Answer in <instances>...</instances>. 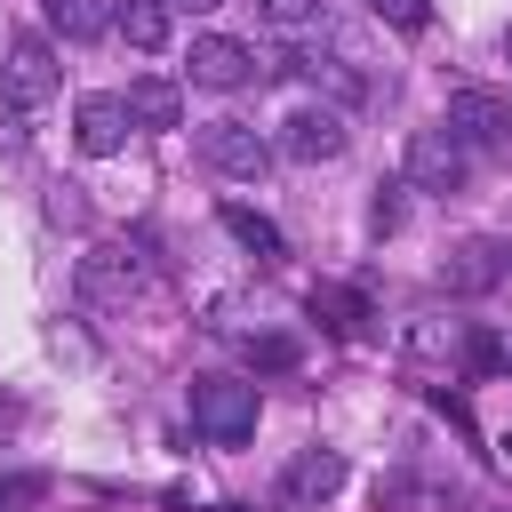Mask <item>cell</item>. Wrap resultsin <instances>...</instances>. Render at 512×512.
<instances>
[{
  "mask_svg": "<svg viewBox=\"0 0 512 512\" xmlns=\"http://www.w3.org/2000/svg\"><path fill=\"white\" fill-rule=\"evenodd\" d=\"M0 88H8V104L40 112V104L56 96V48H48L40 32H16V40H8V64H0Z\"/></svg>",
  "mask_w": 512,
  "mask_h": 512,
  "instance_id": "6",
  "label": "cell"
},
{
  "mask_svg": "<svg viewBox=\"0 0 512 512\" xmlns=\"http://www.w3.org/2000/svg\"><path fill=\"white\" fill-rule=\"evenodd\" d=\"M344 112H328V104H296L288 120H280V136H272V152H288L296 168H320V160H344Z\"/></svg>",
  "mask_w": 512,
  "mask_h": 512,
  "instance_id": "4",
  "label": "cell"
},
{
  "mask_svg": "<svg viewBox=\"0 0 512 512\" xmlns=\"http://www.w3.org/2000/svg\"><path fill=\"white\" fill-rule=\"evenodd\" d=\"M440 128H448L464 152H488V160H504V152H512V96H496V88H448V112H440Z\"/></svg>",
  "mask_w": 512,
  "mask_h": 512,
  "instance_id": "2",
  "label": "cell"
},
{
  "mask_svg": "<svg viewBox=\"0 0 512 512\" xmlns=\"http://www.w3.org/2000/svg\"><path fill=\"white\" fill-rule=\"evenodd\" d=\"M72 288H80V304H128V296L144 288V256H136L128 240H96V248L80 256Z\"/></svg>",
  "mask_w": 512,
  "mask_h": 512,
  "instance_id": "3",
  "label": "cell"
},
{
  "mask_svg": "<svg viewBox=\"0 0 512 512\" xmlns=\"http://www.w3.org/2000/svg\"><path fill=\"white\" fill-rule=\"evenodd\" d=\"M184 72H192V88H240L256 72V48L232 40V32H200L192 56H184Z\"/></svg>",
  "mask_w": 512,
  "mask_h": 512,
  "instance_id": "9",
  "label": "cell"
},
{
  "mask_svg": "<svg viewBox=\"0 0 512 512\" xmlns=\"http://www.w3.org/2000/svg\"><path fill=\"white\" fill-rule=\"evenodd\" d=\"M200 160H208L216 176L256 184V176L272 168V136H256L248 120H208V128H200Z\"/></svg>",
  "mask_w": 512,
  "mask_h": 512,
  "instance_id": "5",
  "label": "cell"
},
{
  "mask_svg": "<svg viewBox=\"0 0 512 512\" xmlns=\"http://www.w3.org/2000/svg\"><path fill=\"white\" fill-rule=\"evenodd\" d=\"M504 56H512V32H504Z\"/></svg>",
  "mask_w": 512,
  "mask_h": 512,
  "instance_id": "24",
  "label": "cell"
},
{
  "mask_svg": "<svg viewBox=\"0 0 512 512\" xmlns=\"http://www.w3.org/2000/svg\"><path fill=\"white\" fill-rule=\"evenodd\" d=\"M296 360H304L296 336H248V368H256V376H288Z\"/></svg>",
  "mask_w": 512,
  "mask_h": 512,
  "instance_id": "16",
  "label": "cell"
},
{
  "mask_svg": "<svg viewBox=\"0 0 512 512\" xmlns=\"http://www.w3.org/2000/svg\"><path fill=\"white\" fill-rule=\"evenodd\" d=\"M40 496H48V480H40V472H8V480H0V512H16V504H40Z\"/></svg>",
  "mask_w": 512,
  "mask_h": 512,
  "instance_id": "19",
  "label": "cell"
},
{
  "mask_svg": "<svg viewBox=\"0 0 512 512\" xmlns=\"http://www.w3.org/2000/svg\"><path fill=\"white\" fill-rule=\"evenodd\" d=\"M256 16H264V24H280V32H304V24L320 16V0H256Z\"/></svg>",
  "mask_w": 512,
  "mask_h": 512,
  "instance_id": "18",
  "label": "cell"
},
{
  "mask_svg": "<svg viewBox=\"0 0 512 512\" xmlns=\"http://www.w3.org/2000/svg\"><path fill=\"white\" fill-rule=\"evenodd\" d=\"M504 456H512V432H504Z\"/></svg>",
  "mask_w": 512,
  "mask_h": 512,
  "instance_id": "23",
  "label": "cell"
},
{
  "mask_svg": "<svg viewBox=\"0 0 512 512\" xmlns=\"http://www.w3.org/2000/svg\"><path fill=\"white\" fill-rule=\"evenodd\" d=\"M40 16H48V32H64V40H96V32L112 24L104 0H40Z\"/></svg>",
  "mask_w": 512,
  "mask_h": 512,
  "instance_id": "15",
  "label": "cell"
},
{
  "mask_svg": "<svg viewBox=\"0 0 512 512\" xmlns=\"http://www.w3.org/2000/svg\"><path fill=\"white\" fill-rule=\"evenodd\" d=\"M472 176V152L448 136V128H416L408 136V184H424V192H456Z\"/></svg>",
  "mask_w": 512,
  "mask_h": 512,
  "instance_id": "8",
  "label": "cell"
},
{
  "mask_svg": "<svg viewBox=\"0 0 512 512\" xmlns=\"http://www.w3.org/2000/svg\"><path fill=\"white\" fill-rule=\"evenodd\" d=\"M368 232H400V184H376V200H368Z\"/></svg>",
  "mask_w": 512,
  "mask_h": 512,
  "instance_id": "20",
  "label": "cell"
},
{
  "mask_svg": "<svg viewBox=\"0 0 512 512\" xmlns=\"http://www.w3.org/2000/svg\"><path fill=\"white\" fill-rule=\"evenodd\" d=\"M128 128H136V120H128L120 96H80V104H72V144H80L88 160H112V152L128 144Z\"/></svg>",
  "mask_w": 512,
  "mask_h": 512,
  "instance_id": "10",
  "label": "cell"
},
{
  "mask_svg": "<svg viewBox=\"0 0 512 512\" xmlns=\"http://www.w3.org/2000/svg\"><path fill=\"white\" fill-rule=\"evenodd\" d=\"M216 224H224V232H232V240H240L256 264H280V256H288L280 224H272V216H256V208H240V200H224V208H216Z\"/></svg>",
  "mask_w": 512,
  "mask_h": 512,
  "instance_id": "13",
  "label": "cell"
},
{
  "mask_svg": "<svg viewBox=\"0 0 512 512\" xmlns=\"http://www.w3.org/2000/svg\"><path fill=\"white\" fill-rule=\"evenodd\" d=\"M168 8H192V16H200V8H224V0H168Z\"/></svg>",
  "mask_w": 512,
  "mask_h": 512,
  "instance_id": "22",
  "label": "cell"
},
{
  "mask_svg": "<svg viewBox=\"0 0 512 512\" xmlns=\"http://www.w3.org/2000/svg\"><path fill=\"white\" fill-rule=\"evenodd\" d=\"M0 152H24V104L0 96Z\"/></svg>",
  "mask_w": 512,
  "mask_h": 512,
  "instance_id": "21",
  "label": "cell"
},
{
  "mask_svg": "<svg viewBox=\"0 0 512 512\" xmlns=\"http://www.w3.org/2000/svg\"><path fill=\"white\" fill-rule=\"evenodd\" d=\"M376 8V24H392V32H424L432 24V0H368Z\"/></svg>",
  "mask_w": 512,
  "mask_h": 512,
  "instance_id": "17",
  "label": "cell"
},
{
  "mask_svg": "<svg viewBox=\"0 0 512 512\" xmlns=\"http://www.w3.org/2000/svg\"><path fill=\"white\" fill-rule=\"evenodd\" d=\"M192 432L216 448H240L256 432V384L248 376H200L192 384Z\"/></svg>",
  "mask_w": 512,
  "mask_h": 512,
  "instance_id": "1",
  "label": "cell"
},
{
  "mask_svg": "<svg viewBox=\"0 0 512 512\" xmlns=\"http://www.w3.org/2000/svg\"><path fill=\"white\" fill-rule=\"evenodd\" d=\"M168 16H176L168 0H112V32H120L128 48H144V56L168 48Z\"/></svg>",
  "mask_w": 512,
  "mask_h": 512,
  "instance_id": "14",
  "label": "cell"
},
{
  "mask_svg": "<svg viewBox=\"0 0 512 512\" xmlns=\"http://www.w3.org/2000/svg\"><path fill=\"white\" fill-rule=\"evenodd\" d=\"M280 488H288V504H328V496L344 488V456H336V448H304Z\"/></svg>",
  "mask_w": 512,
  "mask_h": 512,
  "instance_id": "11",
  "label": "cell"
},
{
  "mask_svg": "<svg viewBox=\"0 0 512 512\" xmlns=\"http://www.w3.org/2000/svg\"><path fill=\"white\" fill-rule=\"evenodd\" d=\"M120 104H128V120H136V128H176V120H184V88H176V80H160V72L128 80V96H120Z\"/></svg>",
  "mask_w": 512,
  "mask_h": 512,
  "instance_id": "12",
  "label": "cell"
},
{
  "mask_svg": "<svg viewBox=\"0 0 512 512\" xmlns=\"http://www.w3.org/2000/svg\"><path fill=\"white\" fill-rule=\"evenodd\" d=\"M504 272H512V240H488V232H480V240H456V248H448L440 288H448V296H488Z\"/></svg>",
  "mask_w": 512,
  "mask_h": 512,
  "instance_id": "7",
  "label": "cell"
}]
</instances>
